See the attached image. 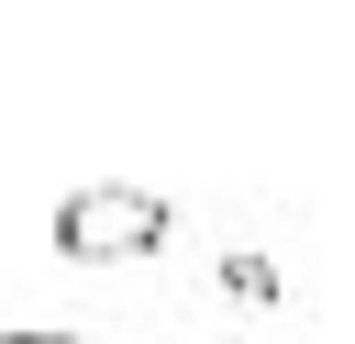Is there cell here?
<instances>
[{
	"label": "cell",
	"instance_id": "cell-2",
	"mask_svg": "<svg viewBox=\"0 0 355 344\" xmlns=\"http://www.w3.org/2000/svg\"><path fill=\"white\" fill-rule=\"evenodd\" d=\"M0 344H78V333H55V322H44V333H0Z\"/></svg>",
	"mask_w": 355,
	"mask_h": 344
},
{
	"label": "cell",
	"instance_id": "cell-1",
	"mask_svg": "<svg viewBox=\"0 0 355 344\" xmlns=\"http://www.w3.org/2000/svg\"><path fill=\"white\" fill-rule=\"evenodd\" d=\"M155 244H166V200H155V189L100 178V189H78V200L55 211V255H67V266H122V255H155Z\"/></svg>",
	"mask_w": 355,
	"mask_h": 344
}]
</instances>
